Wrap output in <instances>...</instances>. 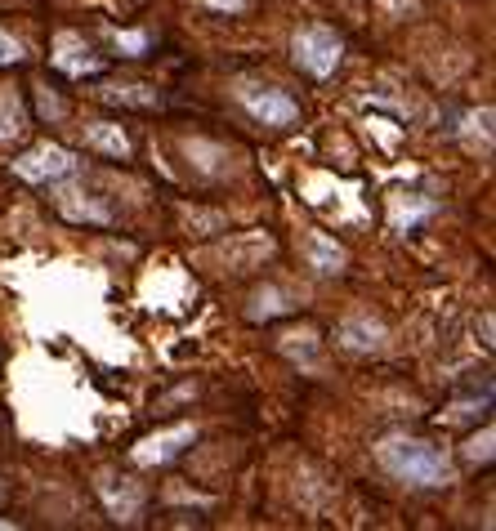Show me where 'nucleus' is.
<instances>
[{
	"label": "nucleus",
	"mask_w": 496,
	"mask_h": 531,
	"mask_svg": "<svg viewBox=\"0 0 496 531\" xmlns=\"http://www.w3.org/2000/svg\"><path fill=\"white\" fill-rule=\"evenodd\" d=\"M27 108L23 99H18V90H9V85H0V143H14L18 134L27 130Z\"/></svg>",
	"instance_id": "9b49d317"
},
{
	"label": "nucleus",
	"mask_w": 496,
	"mask_h": 531,
	"mask_svg": "<svg viewBox=\"0 0 496 531\" xmlns=\"http://www.w3.org/2000/svg\"><path fill=\"white\" fill-rule=\"evenodd\" d=\"M14 175L27 183H59V179L76 175V157L68 148H59V143H41V148L14 157Z\"/></svg>",
	"instance_id": "20e7f679"
},
{
	"label": "nucleus",
	"mask_w": 496,
	"mask_h": 531,
	"mask_svg": "<svg viewBox=\"0 0 496 531\" xmlns=\"http://www.w3.org/2000/svg\"><path fill=\"white\" fill-rule=\"evenodd\" d=\"M103 99L121 103V108H157L161 94L148 90V85H108V90H103Z\"/></svg>",
	"instance_id": "f8f14e48"
},
{
	"label": "nucleus",
	"mask_w": 496,
	"mask_h": 531,
	"mask_svg": "<svg viewBox=\"0 0 496 531\" xmlns=\"http://www.w3.org/2000/svg\"><path fill=\"white\" fill-rule=\"evenodd\" d=\"M112 41H117V50L126 54V59H143V54L152 50V36L148 32H112Z\"/></svg>",
	"instance_id": "ddd939ff"
},
{
	"label": "nucleus",
	"mask_w": 496,
	"mask_h": 531,
	"mask_svg": "<svg viewBox=\"0 0 496 531\" xmlns=\"http://www.w3.org/2000/svg\"><path fill=\"white\" fill-rule=\"evenodd\" d=\"M23 59H27V45L18 41V36L0 32V67H14V63H23Z\"/></svg>",
	"instance_id": "4468645a"
},
{
	"label": "nucleus",
	"mask_w": 496,
	"mask_h": 531,
	"mask_svg": "<svg viewBox=\"0 0 496 531\" xmlns=\"http://www.w3.org/2000/svg\"><path fill=\"white\" fill-rule=\"evenodd\" d=\"M85 148L112 161H130V134L117 121H90L85 125Z\"/></svg>",
	"instance_id": "0eeeda50"
},
{
	"label": "nucleus",
	"mask_w": 496,
	"mask_h": 531,
	"mask_svg": "<svg viewBox=\"0 0 496 531\" xmlns=\"http://www.w3.org/2000/svg\"><path fill=\"white\" fill-rule=\"evenodd\" d=\"M99 496H103V505H108V514L117 518V523H135V518H139L143 496H139V487H130V482H121V487H117V478H108V473H103V478H99Z\"/></svg>",
	"instance_id": "1a4fd4ad"
},
{
	"label": "nucleus",
	"mask_w": 496,
	"mask_h": 531,
	"mask_svg": "<svg viewBox=\"0 0 496 531\" xmlns=\"http://www.w3.org/2000/svg\"><path fill=\"white\" fill-rule=\"evenodd\" d=\"M54 67H59V72H68V76H85V72H99L103 67V59L99 54L90 50V45L81 41V36H72V32H59L54 36Z\"/></svg>",
	"instance_id": "423d86ee"
},
{
	"label": "nucleus",
	"mask_w": 496,
	"mask_h": 531,
	"mask_svg": "<svg viewBox=\"0 0 496 531\" xmlns=\"http://www.w3.org/2000/svg\"><path fill=\"white\" fill-rule=\"evenodd\" d=\"M340 344H345L349 353H376L380 344H385V326L371 322V317H349V322L340 326Z\"/></svg>",
	"instance_id": "9d476101"
},
{
	"label": "nucleus",
	"mask_w": 496,
	"mask_h": 531,
	"mask_svg": "<svg viewBox=\"0 0 496 531\" xmlns=\"http://www.w3.org/2000/svg\"><path fill=\"white\" fill-rule=\"evenodd\" d=\"M193 438H197L193 424H179V429L152 433V438H143L139 447H135V460H139V465H166V460H175Z\"/></svg>",
	"instance_id": "39448f33"
},
{
	"label": "nucleus",
	"mask_w": 496,
	"mask_h": 531,
	"mask_svg": "<svg viewBox=\"0 0 496 531\" xmlns=\"http://www.w3.org/2000/svg\"><path fill=\"white\" fill-rule=\"evenodd\" d=\"M376 460L385 465V473H394L407 487L438 491V487H452L456 482L452 460H447L434 442H421V438H385L376 447Z\"/></svg>",
	"instance_id": "f257e3e1"
},
{
	"label": "nucleus",
	"mask_w": 496,
	"mask_h": 531,
	"mask_svg": "<svg viewBox=\"0 0 496 531\" xmlns=\"http://www.w3.org/2000/svg\"><path fill=\"white\" fill-rule=\"evenodd\" d=\"M304 259H309V268H313V273H322V277L345 273V264H349L345 246H340V241H331L327 233H309V237H304Z\"/></svg>",
	"instance_id": "6e6552de"
},
{
	"label": "nucleus",
	"mask_w": 496,
	"mask_h": 531,
	"mask_svg": "<svg viewBox=\"0 0 496 531\" xmlns=\"http://www.w3.org/2000/svg\"><path fill=\"white\" fill-rule=\"evenodd\" d=\"M202 5H206V9H219V14H242L251 0H202Z\"/></svg>",
	"instance_id": "dca6fc26"
},
{
	"label": "nucleus",
	"mask_w": 496,
	"mask_h": 531,
	"mask_svg": "<svg viewBox=\"0 0 496 531\" xmlns=\"http://www.w3.org/2000/svg\"><path fill=\"white\" fill-rule=\"evenodd\" d=\"M237 99H242V108L251 112L255 121L273 125V130H286V125L300 121V103H295L286 90H278V85H242Z\"/></svg>",
	"instance_id": "7ed1b4c3"
},
{
	"label": "nucleus",
	"mask_w": 496,
	"mask_h": 531,
	"mask_svg": "<svg viewBox=\"0 0 496 531\" xmlns=\"http://www.w3.org/2000/svg\"><path fill=\"white\" fill-rule=\"evenodd\" d=\"M41 112H45V117H50V121H63V117H68V108H63V103L54 99L50 90H41Z\"/></svg>",
	"instance_id": "2eb2a0df"
},
{
	"label": "nucleus",
	"mask_w": 496,
	"mask_h": 531,
	"mask_svg": "<svg viewBox=\"0 0 496 531\" xmlns=\"http://www.w3.org/2000/svg\"><path fill=\"white\" fill-rule=\"evenodd\" d=\"M291 59L300 72H309L313 81H327V76H336L340 59H345V41H340L331 27L309 23L291 36Z\"/></svg>",
	"instance_id": "f03ea898"
}]
</instances>
